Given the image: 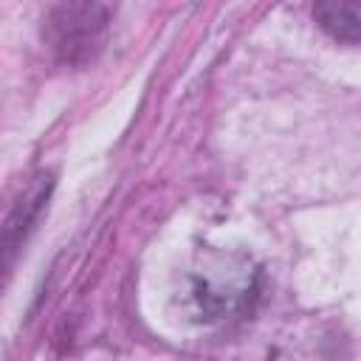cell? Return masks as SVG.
Returning <instances> with one entry per match:
<instances>
[{
  "instance_id": "cell-1",
  "label": "cell",
  "mask_w": 361,
  "mask_h": 361,
  "mask_svg": "<svg viewBox=\"0 0 361 361\" xmlns=\"http://www.w3.org/2000/svg\"><path fill=\"white\" fill-rule=\"evenodd\" d=\"M107 14L110 8L96 3L51 6L45 20V37L65 62H85L102 45Z\"/></svg>"
},
{
  "instance_id": "cell-2",
  "label": "cell",
  "mask_w": 361,
  "mask_h": 361,
  "mask_svg": "<svg viewBox=\"0 0 361 361\" xmlns=\"http://www.w3.org/2000/svg\"><path fill=\"white\" fill-rule=\"evenodd\" d=\"M54 189V178L51 175H37L31 180V186L25 189V195L17 200V206L11 209V214L6 217V223L0 226V285L6 279V274L11 271L25 237L31 234L34 223L39 220L45 203H48V195Z\"/></svg>"
},
{
  "instance_id": "cell-3",
  "label": "cell",
  "mask_w": 361,
  "mask_h": 361,
  "mask_svg": "<svg viewBox=\"0 0 361 361\" xmlns=\"http://www.w3.org/2000/svg\"><path fill=\"white\" fill-rule=\"evenodd\" d=\"M316 17L319 23L341 42H358V34H361V6L358 3H319L316 8Z\"/></svg>"
}]
</instances>
